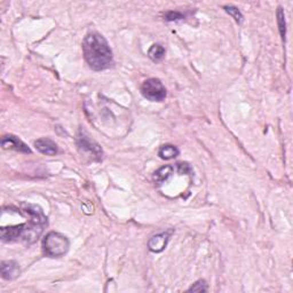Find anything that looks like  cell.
I'll return each mask as SVG.
<instances>
[{"label":"cell","mask_w":293,"mask_h":293,"mask_svg":"<svg viewBox=\"0 0 293 293\" xmlns=\"http://www.w3.org/2000/svg\"><path fill=\"white\" fill-rule=\"evenodd\" d=\"M21 212L28 215V222L17 226L3 227L0 229L2 239L6 243L23 242L25 244H33L37 242L45 228L48 225V220L38 205L23 203L21 205Z\"/></svg>","instance_id":"1"},{"label":"cell","mask_w":293,"mask_h":293,"mask_svg":"<svg viewBox=\"0 0 293 293\" xmlns=\"http://www.w3.org/2000/svg\"><path fill=\"white\" fill-rule=\"evenodd\" d=\"M84 58L92 70L102 71L113 64V51L102 34L89 32L83 41Z\"/></svg>","instance_id":"2"},{"label":"cell","mask_w":293,"mask_h":293,"mask_svg":"<svg viewBox=\"0 0 293 293\" xmlns=\"http://www.w3.org/2000/svg\"><path fill=\"white\" fill-rule=\"evenodd\" d=\"M70 242L68 237L57 231H51L42 239V250L47 257L60 258L69 251Z\"/></svg>","instance_id":"3"},{"label":"cell","mask_w":293,"mask_h":293,"mask_svg":"<svg viewBox=\"0 0 293 293\" xmlns=\"http://www.w3.org/2000/svg\"><path fill=\"white\" fill-rule=\"evenodd\" d=\"M141 93L146 100L152 102H162L166 97V88L157 78L146 79L141 86Z\"/></svg>","instance_id":"4"},{"label":"cell","mask_w":293,"mask_h":293,"mask_svg":"<svg viewBox=\"0 0 293 293\" xmlns=\"http://www.w3.org/2000/svg\"><path fill=\"white\" fill-rule=\"evenodd\" d=\"M77 145L83 153L88 154L90 157H93L95 161H100L102 158V149L96 142H94L86 136L83 133H80L77 139Z\"/></svg>","instance_id":"5"},{"label":"cell","mask_w":293,"mask_h":293,"mask_svg":"<svg viewBox=\"0 0 293 293\" xmlns=\"http://www.w3.org/2000/svg\"><path fill=\"white\" fill-rule=\"evenodd\" d=\"M2 146L4 149H11L23 154H31V149L22 140L12 134L4 135L2 139Z\"/></svg>","instance_id":"6"},{"label":"cell","mask_w":293,"mask_h":293,"mask_svg":"<svg viewBox=\"0 0 293 293\" xmlns=\"http://www.w3.org/2000/svg\"><path fill=\"white\" fill-rule=\"evenodd\" d=\"M171 234H172V231H165V232H161V234L153 236L148 242V248L150 251L154 253H159L164 251L165 248L167 247V243H169Z\"/></svg>","instance_id":"7"},{"label":"cell","mask_w":293,"mask_h":293,"mask_svg":"<svg viewBox=\"0 0 293 293\" xmlns=\"http://www.w3.org/2000/svg\"><path fill=\"white\" fill-rule=\"evenodd\" d=\"M34 146L42 155L46 156H54L58 153V144L48 137H41L34 141Z\"/></svg>","instance_id":"8"},{"label":"cell","mask_w":293,"mask_h":293,"mask_svg":"<svg viewBox=\"0 0 293 293\" xmlns=\"http://www.w3.org/2000/svg\"><path fill=\"white\" fill-rule=\"evenodd\" d=\"M2 276L4 279L12 281L20 275L19 264L14 260H5L2 262Z\"/></svg>","instance_id":"9"},{"label":"cell","mask_w":293,"mask_h":293,"mask_svg":"<svg viewBox=\"0 0 293 293\" xmlns=\"http://www.w3.org/2000/svg\"><path fill=\"white\" fill-rule=\"evenodd\" d=\"M179 154L180 150L178 149V146L173 144H164L158 150V156L162 159H165V161H170V159L178 157Z\"/></svg>","instance_id":"10"},{"label":"cell","mask_w":293,"mask_h":293,"mask_svg":"<svg viewBox=\"0 0 293 293\" xmlns=\"http://www.w3.org/2000/svg\"><path fill=\"white\" fill-rule=\"evenodd\" d=\"M173 173H174V166L165 165V166H162L161 169H158L156 172H155L153 179L156 183H163L164 181H166Z\"/></svg>","instance_id":"11"},{"label":"cell","mask_w":293,"mask_h":293,"mask_svg":"<svg viewBox=\"0 0 293 293\" xmlns=\"http://www.w3.org/2000/svg\"><path fill=\"white\" fill-rule=\"evenodd\" d=\"M148 57L153 60L154 62H159L162 61L163 58L165 57V48L162 45L159 44H155L148 52Z\"/></svg>","instance_id":"12"},{"label":"cell","mask_w":293,"mask_h":293,"mask_svg":"<svg viewBox=\"0 0 293 293\" xmlns=\"http://www.w3.org/2000/svg\"><path fill=\"white\" fill-rule=\"evenodd\" d=\"M277 23H278V29H279V33H281L282 39L285 40L286 24H285V15H284V11L282 7L277 8Z\"/></svg>","instance_id":"13"},{"label":"cell","mask_w":293,"mask_h":293,"mask_svg":"<svg viewBox=\"0 0 293 293\" xmlns=\"http://www.w3.org/2000/svg\"><path fill=\"white\" fill-rule=\"evenodd\" d=\"M225 11L229 14L232 19H234L237 23H242L243 22V14L240 13L238 8L235 6H225Z\"/></svg>","instance_id":"14"},{"label":"cell","mask_w":293,"mask_h":293,"mask_svg":"<svg viewBox=\"0 0 293 293\" xmlns=\"http://www.w3.org/2000/svg\"><path fill=\"white\" fill-rule=\"evenodd\" d=\"M209 290L208 284L204 279H200L196 283H193L192 285L188 288V292H206Z\"/></svg>","instance_id":"15"},{"label":"cell","mask_w":293,"mask_h":293,"mask_svg":"<svg viewBox=\"0 0 293 293\" xmlns=\"http://www.w3.org/2000/svg\"><path fill=\"white\" fill-rule=\"evenodd\" d=\"M164 17H165L166 21H170V22H173V21H180L184 19V15L181 14L179 12H167L164 14Z\"/></svg>","instance_id":"16"},{"label":"cell","mask_w":293,"mask_h":293,"mask_svg":"<svg viewBox=\"0 0 293 293\" xmlns=\"http://www.w3.org/2000/svg\"><path fill=\"white\" fill-rule=\"evenodd\" d=\"M176 170H178L179 174H190L191 167L189 166L187 163H178L176 164Z\"/></svg>","instance_id":"17"}]
</instances>
